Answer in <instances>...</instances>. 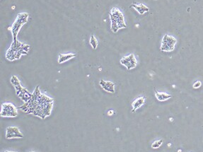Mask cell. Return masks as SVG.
<instances>
[{"label":"cell","instance_id":"1","mask_svg":"<svg viewBox=\"0 0 203 152\" xmlns=\"http://www.w3.org/2000/svg\"><path fill=\"white\" fill-rule=\"evenodd\" d=\"M30 49L28 45L21 43L18 40H14L12 44L6 53V58L9 61L18 60L22 54L28 53Z\"/></svg>","mask_w":203,"mask_h":152},{"label":"cell","instance_id":"2","mask_svg":"<svg viewBox=\"0 0 203 152\" xmlns=\"http://www.w3.org/2000/svg\"><path fill=\"white\" fill-rule=\"evenodd\" d=\"M111 21V30L113 33H117L121 28H126L125 18L123 13L117 8H113L110 13Z\"/></svg>","mask_w":203,"mask_h":152},{"label":"cell","instance_id":"3","mask_svg":"<svg viewBox=\"0 0 203 152\" xmlns=\"http://www.w3.org/2000/svg\"><path fill=\"white\" fill-rule=\"evenodd\" d=\"M177 40L172 35L166 34L161 40L160 50L163 52H171L175 49Z\"/></svg>","mask_w":203,"mask_h":152},{"label":"cell","instance_id":"4","mask_svg":"<svg viewBox=\"0 0 203 152\" xmlns=\"http://www.w3.org/2000/svg\"><path fill=\"white\" fill-rule=\"evenodd\" d=\"M28 17V14L27 13H21L18 15L17 18H16L15 22L14 23L12 27H11V33H12L14 40H16V36H17L18 33L21 26L25 23L27 22Z\"/></svg>","mask_w":203,"mask_h":152},{"label":"cell","instance_id":"5","mask_svg":"<svg viewBox=\"0 0 203 152\" xmlns=\"http://www.w3.org/2000/svg\"><path fill=\"white\" fill-rule=\"evenodd\" d=\"M18 115L16 108L10 103H3L2 106L1 115L2 117H16Z\"/></svg>","mask_w":203,"mask_h":152},{"label":"cell","instance_id":"6","mask_svg":"<svg viewBox=\"0 0 203 152\" xmlns=\"http://www.w3.org/2000/svg\"><path fill=\"white\" fill-rule=\"evenodd\" d=\"M120 64L125 66L128 70H132L137 65V60L134 54H130L125 56L120 60Z\"/></svg>","mask_w":203,"mask_h":152},{"label":"cell","instance_id":"7","mask_svg":"<svg viewBox=\"0 0 203 152\" xmlns=\"http://www.w3.org/2000/svg\"><path fill=\"white\" fill-rule=\"evenodd\" d=\"M6 138L13 139V138H22L23 135L21 132L20 130L16 127H8L6 130Z\"/></svg>","mask_w":203,"mask_h":152},{"label":"cell","instance_id":"8","mask_svg":"<svg viewBox=\"0 0 203 152\" xmlns=\"http://www.w3.org/2000/svg\"><path fill=\"white\" fill-rule=\"evenodd\" d=\"M100 85L102 87V89L107 92L114 94L115 93V84L113 82H110V81L101 80Z\"/></svg>","mask_w":203,"mask_h":152},{"label":"cell","instance_id":"9","mask_svg":"<svg viewBox=\"0 0 203 152\" xmlns=\"http://www.w3.org/2000/svg\"><path fill=\"white\" fill-rule=\"evenodd\" d=\"M144 103H145L144 97L142 96L136 98L132 103V112H135L137 109H139L140 107H142L143 105H144Z\"/></svg>","mask_w":203,"mask_h":152},{"label":"cell","instance_id":"10","mask_svg":"<svg viewBox=\"0 0 203 152\" xmlns=\"http://www.w3.org/2000/svg\"><path fill=\"white\" fill-rule=\"evenodd\" d=\"M131 6L133 7L140 15H143V14H144L145 13L148 12L149 10V9L148 8L147 6H145L144 4H133Z\"/></svg>","mask_w":203,"mask_h":152},{"label":"cell","instance_id":"11","mask_svg":"<svg viewBox=\"0 0 203 152\" xmlns=\"http://www.w3.org/2000/svg\"><path fill=\"white\" fill-rule=\"evenodd\" d=\"M155 96H156V99L159 101L163 102L166 101L167 100L170 99L171 98V95L167 94L165 92H159L157 91L156 90H155Z\"/></svg>","mask_w":203,"mask_h":152},{"label":"cell","instance_id":"12","mask_svg":"<svg viewBox=\"0 0 203 152\" xmlns=\"http://www.w3.org/2000/svg\"><path fill=\"white\" fill-rule=\"evenodd\" d=\"M76 56V54L73 53H67V54H59L58 58V63L63 64L65 62L68 61L75 58Z\"/></svg>","mask_w":203,"mask_h":152},{"label":"cell","instance_id":"13","mask_svg":"<svg viewBox=\"0 0 203 152\" xmlns=\"http://www.w3.org/2000/svg\"><path fill=\"white\" fill-rule=\"evenodd\" d=\"M89 43L91 45V46L92 47V48L94 50H95L98 47V45H99V42H98L97 39L95 38V37L94 35H91L90 38V40H89Z\"/></svg>","mask_w":203,"mask_h":152},{"label":"cell","instance_id":"14","mask_svg":"<svg viewBox=\"0 0 203 152\" xmlns=\"http://www.w3.org/2000/svg\"><path fill=\"white\" fill-rule=\"evenodd\" d=\"M163 142H164L163 139L156 140V141H154L152 144V148L154 149H159V147L162 145V144H163Z\"/></svg>","mask_w":203,"mask_h":152},{"label":"cell","instance_id":"15","mask_svg":"<svg viewBox=\"0 0 203 152\" xmlns=\"http://www.w3.org/2000/svg\"><path fill=\"white\" fill-rule=\"evenodd\" d=\"M202 86V82L200 81H197L193 84V88L194 89H199V88Z\"/></svg>","mask_w":203,"mask_h":152},{"label":"cell","instance_id":"16","mask_svg":"<svg viewBox=\"0 0 203 152\" xmlns=\"http://www.w3.org/2000/svg\"><path fill=\"white\" fill-rule=\"evenodd\" d=\"M114 114V111L113 110H110L108 111V115L109 116H111V115H113Z\"/></svg>","mask_w":203,"mask_h":152},{"label":"cell","instance_id":"17","mask_svg":"<svg viewBox=\"0 0 203 152\" xmlns=\"http://www.w3.org/2000/svg\"><path fill=\"white\" fill-rule=\"evenodd\" d=\"M4 152H15V151H4Z\"/></svg>","mask_w":203,"mask_h":152},{"label":"cell","instance_id":"18","mask_svg":"<svg viewBox=\"0 0 203 152\" xmlns=\"http://www.w3.org/2000/svg\"><path fill=\"white\" fill-rule=\"evenodd\" d=\"M30 152H35V151H30Z\"/></svg>","mask_w":203,"mask_h":152}]
</instances>
